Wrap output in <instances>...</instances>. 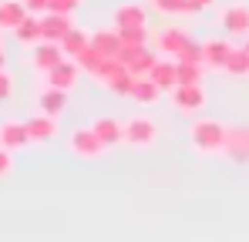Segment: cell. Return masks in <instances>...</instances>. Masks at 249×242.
Here are the masks:
<instances>
[{"instance_id": "6da1fadb", "label": "cell", "mask_w": 249, "mask_h": 242, "mask_svg": "<svg viewBox=\"0 0 249 242\" xmlns=\"http://www.w3.org/2000/svg\"><path fill=\"white\" fill-rule=\"evenodd\" d=\"M226 138H229V124L215 118H196L189 124V145L199 155H219L226 152Z\"/></svg>"}, {"instance_id": "7a4b0ae2", "label": "cell", "mask_w": 249, "mask_h": 242, "mask_svg": "<svg viewBox=\"0 0 249 242\" xmlns=\"http://www.w3.org/2000/svg\"><path fill=\"white\" fill-rule=\"evenodd\" d=\"M98 84H105L111 94H122V98H131V87H135V74L124 68L122 57H105L98 74H94Z\"/></svg>"}, {"instance_id": "3957f363", "label": "cell", "mask_w": 249, "mask_h": 242, "mask_svg": "<svg viewBox=\"0 0 249 242\" xmlns=\"http://www.w3.org/2000/svg\"><path fill=\"white\" fill-rule=\"evenodd\" d=\"M68 148H71V155H78V158H84V161L101 158V155L108 152L94 128H74V131L68 135Z\"/></svg>"}, {"instance_id": "277c9868", "label": "cell", "mask_w": 249, "mask_h": 242, "mask_svg": "<svg viewBox=\"0 0 249 242\" xmlns=\"http://www.w3.org/2000/svg\"><path fill=\"white\" fill-rule=\"evenodd\" d=\"M172 104H175L178 115L192 118L206 108V87L202 84H175L172 87Z\"/></svg>"}, {"instance_id": "5b68a950", "label": "cell", "mask_w": 249, "mask_h": 242, "mask_svg": "<svg viewBox=\"0 0 249 242\" xmlns=\"http://www.w3.org/2000/svg\"><path fill=\"white\" fill-rule=\"evenodd\" d=\"M155 141H159V124L152 118L138 115V118L124 121V145H131V148H152Z\"/></svg>"}, {"instance_id": "8992f818", "label": "cell", "mask_w": 249, "mask_h": 242, "mask_svg": "<svg viewBox=\"0 0 249 242\" xmlns=\"http://www.w3.org/2000/svg\"><path fill=\"white\" fill-rule=\"evenodd\" d=\"M124 61V68L135 74V78H142V74H148L152 68H155V61H159V51H152L148 44H142V47H122V54H118Z\"/></svg>"}, {"instance_id": "52a82bcc", "label": "cell", "mask_w": 249, "mask_h": 242, "mask_svg": "<svg viewBox=\"0 0 249 242\" xmlns=\"http://www.w3.org/2000/svg\"><path fill=\"white\" fill-rule=\"evenodd\" d=\"M78 78H81V64L74 61V57H64L61 64H54L47 74H44V81L51 84V87H61V91H74V84H78Z\"/></svg>"}, {"instance_id": "ba28073f", "label": "cell", "mask_w": 249, "mask_h": 242, "mask_svg": "<svg viewBox=\"0 0 249 242\" xmlns=\"http://www.w3.org/2000/svg\"><path fill=\"white\" fill-rule=\"evenodd\" d=\"M68 54H64V47L57 44V40H37L34 47H31V64L41 71V74H47L54 64H61Z\"/></svg>"}, {"instance_id": "9c48e42d", "label": "cell", "mask_w": 249, "mask_h": 242, "mask_svg": "<svg viewBox=\"0 0 249 242\" xmlns=\"http://www.w3.org/2000/svg\"><path fill=\"white\" fill-rule=\"evenodd\" d=\"M226 158L249 165V124H232L229 128V138H226Z\"/></svg>"}, {"instance_id": "30bf717a", "label": "cell", "mask_w": 249, "mask_h": 242, "mask_svg": "<svg viewBox=\"0 0 249 242\" xmlns=\"http://www.w3.org/2000/svg\"><path fill=\"white\" fill-rule=\"evenodd\" d=\"M202 51H206V68H212V71H226L229 54L236 51V44L226 40V37H209V40H202Z\"/></svg>"}, {"instance_id": "8fae6325", "label": "cell", "mask_w": 249, "mask_h": 242, "mask_svg": "<svg viewBox=\"0 0 249 242\" xmlns=\"http://www.w3.org/2000/svg\"><path fill=\"white\" fill-rule=\"evenodd\" d=\"M152 40H155V51H159L162 57H178L182 47H185L192 37H189L185 31H178V27H165V31H159Z\"/></svg>"}, {"instance_id": "7c38bea8", "label": "cell", "mask_w": 249, "mask_h": 242, "mask_svg": "<svg viewBox=\"0 0 249 242\" xmlns=\"http://www.w3.org/2000/svg\"><path fill=\"white\" fill-rule=\"evenodd\" d=\"M0 145L10 148V152H20L31 145V135H27V121H0Z\"/></svg>"}, {"instance_id": "4fadbf2b", "label": "cell", "mask_w": 249, "mask_h": 242, "mask_svg": "<svg viewBox=\"0 0 249 242\" xmlns=\"http://www.w3.org/2000/svg\"><path fill=\"white\" fill-rule=\"evenodd\" d=\"M74 27V20H71V14H57V10H47L41 14V31H44V40H64V34Z\"/></svg>"}, {"instance_id": "5bb4252c", "label": "cell", "mask_w": 249, "mask_h": 242, "mask_svg": "<svg viewBox=\"0 0 249 242\" xmlns=\"http://www.w3.org/2000/svg\"><path fill=\"white\" fill-rule=\"evenodd\" d=\"M91 47L101 51L105 57H118L122 54V31L118 27H101V31H91Z\"/></svg>"}, {"instance_id": "9a60e30c", "label": "cell", "mask_w": 249, "mask_h": 242, "mask_svg": "<svg viewBox=\"0 0 249 242\" xmlns=\"http://www.w3.org/2000/svg\"><path fill=\"white\" fill-rule=\"evenodd\" d=\"M115 27L124 31V27H148V10L142 7V3H122V7H115Z\"/></svg>"}, {"instance_id": "2e32d148", "label": "cell", "mask_w": 249, "mask_h": 242, "mask_svg": "<svg viewBox=\"0 0 249 242\" xmlns=\"http://www.w3.org/2000/svg\"><path fill=\"white\" fill-rule=\"evenodd\" d=\"M148 78L155 81L162 91H172V87L178 84V61H175V57H159L155 68L148 71Z\"/></svg>"}, {"instance_id": "e0dca14e", "label": "cell", "mask_w": 249, "mask_h": 242, "mask_svg": "<svg viewBox=\"0 0 249 242\" xmlns=\"http://www.w3.org/2000/svg\"><path fill=\"white\" fill-rule=\"evenodd\" d=\"M222 27H226L232 37H246L249 34V7H243V3L226 7V10H222Z\"/></svg>"}, {"instance_id": "ac0fdd59", "label": "cell", "mask_w": 249, "mask_h": 242, "mask_svg": "<svg viewBox=\"0 0 249 242\" xmlns=\"http://www.w3.org/2000/svg\"><path fill=\"white\" fill-rule=\"evenodd\" d=\"M27 135H31V141L34 145H44V141H51L54 135H57V118H51V115H34V118H27Z\"/></svg>"}, {"instance_id": "d6986e66", "label": "cell", "mask_w": 249, "mask_h": 242, "mask_svg": "<svg viewBox=\"0 0 249 242\" xmlns=\"http://www.w3.org/2000/svg\"><path fill=\"white\" fill-rule=\"evenodd\" d=\"M37 108H41L44 115H51V118H61V111L68 108V91L47 84L41 94H37Z\"/></svg>"}, {"instance_id": "ffe728a7", "label": "cell", "mask_w": 249, "mask_h": 242, "mask_svg": "<svg viewBox=\"0 0 249 242\" xmlns=\"http://www.w3.org/2000/svg\"><path fill=\"white\" fill-rule=\"evenodd\" d=\"M91 128L98 131V138L105 141V148L124 145V121H118V118H98Z\"/></svg>"}, {"instance_id": "44dd1931", "label": "cell", "mask_w": 249, "mask_h": 242, "mask_svg": "<svg viewBox=\"0 0 249 242\" xmlns=\"http://www.w3.org/2000/svg\"><path fill=\"white\" fill-rule=\"evenodd\" d=\"M27 14H31V10H27L24 0H0V31H10V34H14V27H17Z\"/></svg>"}, {"instance_id": "7402d4cb", "label": "cell", "mask_w": 249, "mask_h": 242, "mask_svg": "<svg viewBox=\"0 0 249 242\" xmlns=\"http://www.w3.org/2000/svg\"><path fill=\"white\" fill-rule=\"evenodd\" d=\"M14 37L20 40L24 47H34L37 40H44V31H41V14H27L17 27H14Z\"/></svg>"}, {"instance_id": "603a6c76", "label": "cell", "mask_w": 249, "mask_h": 242, "mask_svg": "<svg viewBox=\"0 0 249 242\" xmlns=\"http://www.w3.org/2000/svg\"><path fill=\"white\" fill-rule=\"evenodd\" d=\"M159 94H162V87H159L155 81L148 78V74L135 78V87H131V98H135L138 104H152V101H159Z\"/></svg>"}, {"instance_id": "cb8c5ba5", "label": "cell", "mask_w": 249, "mask_h": 242, "mask_svg": "<svg viewBox=\"0 0 249 242\" xmlns=\"http://www.w3.org/2000/svg\"><path fill=\"white\" fill-rule=\"evenodd\" d=\"M88 44H91V34L81 31V27H71V31L64 34V40H61V47H64V54H68V57H78Z\"/></svg>"}, {"instance_id": "d4e9b609", "label": "cell", "mask_w": 249, "mask_h": 242, "mask_svg": "<svg viewBox=\"0 0 249 242\" xmlns=\"http://www.w3.org/2000/svg\"><path fill=\"white\" fill-rule=\"evenodd\" d=\"M206 64L202 61H178V84H202Z\"/></svg>"}, {"instance_id": "484cf974", "label": "cell", "mask_w": 249, "mask_h": 242, "mask_svg": "<svg viewBox=\"0 0 249 242\" xmlns=\"http://www.w3.org/2000/svg\"><path fill=\"white\" fill-rule=\"evenodd\" d=\"M226 74H232V78H246V74H249V51H246V47H236V51L229 54Z\"/></svg>"}, {"instance_id": "4316f807", "label": "cell", "mask_w": 249, "mask_h": 242, "mask_svg": "<svg viewBox=\"0 0 249 242\" xmlns=\"http://www.w3.org/2000/svg\"><path fill=\"white\" fill-rule=\"evenodd\" d=\"M74 61L81 64L84 74H91V78H94V74H98V68H101V61H105V54H101V51H94V47L88 44V47H84V51L78 54V57H74Z\"/></svg>"}, {"instance_id": "83f0119b", "label": "cell", "mask_w": 249, "mask_h": 242, "mask_svg": "<svg viewBox=\"0 0 249 242\" xmlns=\"http://www.w3.org/2000/svg\"><path fill=\"white\" fill-rule=\"evenodd\" d=\"M152 34H148V27H124L122 31V44L124 47H142V44H148Z\"/></svg>"}, {"instance_id": "f1b7e54d", "label": "cell", "mask_w": 249, "mask_h": 242, "mask_svg": "<svg viewBox=\"0 0 249 242\" xmlns=\"http://www.w3.org/2000/svg\"><path fill=\"white\" fill-rule=\"evenodd\" d=\"M152 10H159L162 17H178L185 14V0H152Z\"/></svg>"}, {"instance_id": "f546056e", "label": "cell", "mask_w": 249, "mask_h": 242, "mask_svg": "<svg viewBox=\"0 0 249 242\" xmlns=\"http://www.w3.org/2000/svg\"><path fill=\"white\" fill-rule=\"evenodd\" d=\"M10 172H14V152L0 145V178H7Z\"/></svg>"}, {"instance_id": "4dcf8cb0", "label": "cell", "mask_w": 249, "mask_h": 242, "mask_svg": "<svg viewBox=\"0 0 249 242\" xmlns=\"http://www.w3.org/2000/svg\"><path fill=\"white\" fill-rule=\"evenodd\" d=\"M81 7V0H51V10H57V14H74Z\"/></svg>"}, {"instance_id": "1f68e13d", "label": "cell", "mask_w": 249, "mask_h": 242, "mask_svg": "<svg viewBox=\"0 0 249 242\" xmlns=\"http://www.w3.org/2000/svg\"><path fill=\"white\" fill-rule=\"evenodd\" d=\"M212 3H215V0H185V14H202Z\"/></svg>"}, {"instance_id": "d6a6232c", "label": "cell", "mask_w": 249, "mask_h": 242, "mask_svg": "<svg viewBox=\"0 0 249 242\" xmlns=\"http://www.w3.org/2000/svg\"><path fill=\"white\" fill-rule=\"evenodd\" d=\"M10 91H14V78H10V74H7V68H3V71H0V101H3V98H10Z\"/></svg>"}, {"instance_id": "836d02e7", "label": "cell", "mask_w": 249, "mask_h": 242, "mask_svg": "<svg viewBox=\"0 0 249 242\" xmlns=\"http://www.w3.org/2000/svg\"><path fill=\"white\" fill-rule=\"evenodd\" d=\"M24 3H27L31 14H47L51 10V0H24Z\"/></svg>"}, {"instance_id": "e575fe53", "label": "cell", "mask_w": 249, "mask_h": 242, "mask_svg": "<svg viewBox=\"0 0 249 242\" xmlns=\"http://www.w3.org/2000/svg\"><path fill=\"white\" fill-rule=\"evenodd\" d=\"M7 68V51H3V44H0V71Z\"/></svg>"}, {"instance_id": "d590c367", "label": "cell", "mask_w": 249, "mask_h": 242, "mask_svg": "<svg viewBox=\"0 0 249 242\" xmlns=\"http://www.w3.org/2000/svg\"><path fill=\"white\" fill-rule=\"evenodd\" d=\"M243 47H246V51H249V34H246V44H243Z\"/></svg>"}]
</instances>
